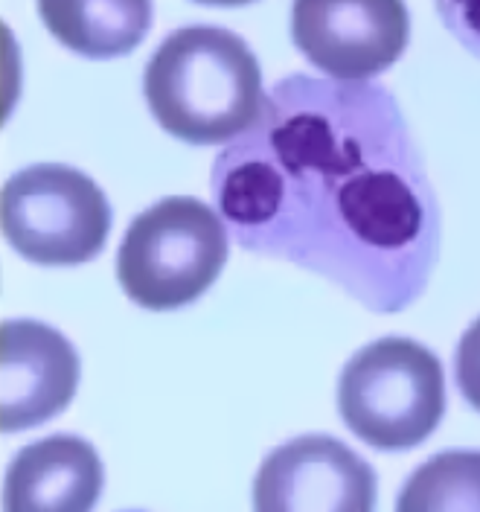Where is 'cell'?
<instances>
[{"mask_svg": "<svg viewBox=\"0 0 480 512\" xmlns=\"http://www.w3.org/2000/svg\"><path fill=\"white\" fill-rule=\"evenodd\" d=\"M210 187L245 251L315 271L370 312L408 309L440 254L434 187L376 82L280 79Z\"/></svg>", "mask_w": 480, "mask_h": 512, "instance_id": "obj_1", "label": "cell"}, {"mask_svg": "<svg viewBox=\"0 0 480 512\" xmlns=\"http://www.w3.org/2000/svg\"><path fill=\"white\" fill-rule=\"evenodd\" d=\"M143 94L158 126L190 146L236 140L265 99L254 50L236 32L207 24L163 38L146 64Z\"/></svg>", "mask_w": 480, "mask_h": 512, "instance_id": "obj_2", "label": "cell"}, {"mask_svg": "<svg viewBox=\"0 0 480 512\" xmlns=\"http://www.w3.org/2000/svg\"><path fill=\"white\" fill-rule=\"evenodd\" d=\"M227 251L222 216L198 198L172 195L131 222L117 254V277L140 309L172 312L219 280Z\"/></svg>", "mask_w": 480, "mask_h": 512, "instance_id": "obj_3", "label": "cell"}, {"mask_svg": "<svg viewBox=\"0 0 480 512\" xmlns=\"http://www.w3.org/2000/svg\"><path fill=\"white\" fill-rule=\"evenodd\" d=\"M338 411L352 434L379 451H411L446 414V376L434 352L411 338H382L347 361Z\"/></svg>", "mask_w": 480, "mask_h": 512, "instance_id": "obj_4", "label": "cell"}, {"mask_svg": "<svg viewBox=\"0 0 480 512\" xmlns=\"http://www.w3.org/2000/svg\"><path fill=\"white\" fill-rule=\"evenodd\" d=\"M111 222L105 192L73 166H27L0 190V230L35 265L67 268L91 262L102 254Z\"/></svg>", "mask_w": 480, "mask_h": 512, "instance_id": "obj_5", "label": "cell"}, {"mask_svg": "<svg viewBox=\"0 0 480 512\" xmlns=\"http://www.w3.org/2000/svg\"><path fill=\"white\" fill-rule=\"evenodd\" d=\"M291 38L297 50L338 82H367L408 47L405 0H294Z\"/></svg>", "mask_w": 480, "mask_h": 512, "instance_id": "obj_6", "label": "cell"}, {"mask_svg": "<svg viewBox=\"0 0 480 512\" xmlns=\"http://www.w3.org/2000/svg\"><path fill=\"white\" fill-rule=\"evenodd\" d=\"M373 466L326 434L274 448L254 478V512H376Z\"/></svg>", "mask_w": 480, "mask_h": 512, "instance_id": "obj_7", "label": "cell"}, {"mask_svg": "<svg viewBox=\"0 0 480 512\" xmlns=\"http://www.w3.org/2000/svg\"><path fill=\"white\" fill-rule=\"evenodd\" d=\"M79 355L59 329L38 320L0 323V434L44 425L73 402Z\"/></svg>", "mask_w": 480, "mask_h": 512, "instance_id": "obj_8", "label": "cell"}, {"mask_svg": "<svg viewBox=\"0 0 480 512\" xmlns=\"http://www.w3.org/2000/svg\"><path fill=\"white\" fill-rule=\"evenodd\" d=\"M105 486L96 448L73 434L24 446L3 475V512H91Z\"/></svg>", "mask_w": 480, "mask_h": 512, "instance_id": "obj_9", "label": "cell"}, {"mask_svg": "<svg viewBox=\"0 0 480 512\" xmlns=\"http://www.w3.org/2000/svg\"><path fill=\"white\" fill-rule=\"evenodd\" d=\"M44 27L85 59L128 56L152 27V0H38Z\"/></svg>", "mask_w": 480, "mask_h": 512, "instance_id": "obj_10", "label": "cell"}, {"mask_svg": "<svg viewBox=\"0 0 480 512\" xmlns=\"http://www.w3.org/2000/svg\"><path fill=\"white\" fill-rule=\"evenodd\" d=\"M396 512H480V451L434 454L405 480Z\"/></svg>", "mask_w": 480, "mask_h": 512, "instance_id": "obj_11", "label": "cell"}, {"mask_svg": "<svg viewBox=\"0 0 480 512\" xmlns=\"http://www.w3.org/2000/svg\"><path fill=\"white\" fill-rule=\"evenodd\" d=\"M454 373H457V387L466 396V402L480 411V318L460 338Z\"/></svg>", "mask_w": 480, "mask_h": 512, "instance_id": "obj_12", "label": "cell"}, {"mask_svg": "<svg viewBox=\"0 0 480 512\" xmlns=\"http://www.w3.org/2000/svg\"><path fill=\"white\" fill-rule=\"evenodd\" d=\"M437 12L451 35L480 56V0H437Z\"/></svg>", "mask_w": 480, "mask_h": 512, "instance_id": "obj_13", "label": "cell"}, {"mask_svg": "<svg viewBox=\"0 0 480 512\" xmlns=\"http://www.w3.org/2000/svg\"><path fill=\"white\" fill-rule=\"evenodd\" d=\"M195 3H204V6H248L254 0H195Z\"/></svg>", "mask_w": 480, "mask_h": 512, "instance_id": "obj_14", "label": "cell"}]
</instances>
